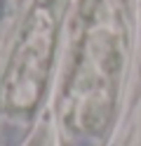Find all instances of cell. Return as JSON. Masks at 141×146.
Returning <instances> with one entry per match:
<instances>
[{
  "instance_id": "1",
  "label": "cell",
  "mask_w": 141,
  "mask_h": 146,
  "mask_svg": "<svg viewBox=\"0 0 141 146\" xmlns=\"http://www.w3.org/2000/svg\"><path fill=\"white\" fill-rule=\"evenodd\" d=\"M52 59V21L45 12L33 17L21 42L14 52L7 73V102L17 108H31L38 104Z\"/></svg>"
}]
</instances>
